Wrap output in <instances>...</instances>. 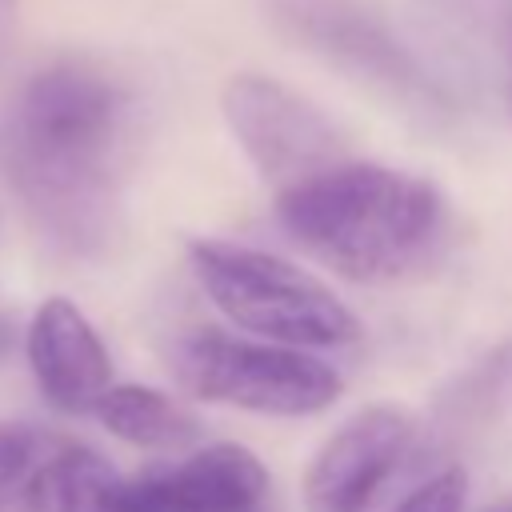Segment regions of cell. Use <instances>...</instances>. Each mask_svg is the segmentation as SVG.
Wrapping results in <instances>:
<instances>
[{
    "label": "cell",
    "mask_w": 512,
    "mask_h": 512,
    "mask_svg": "<svg viewBox=\"0 0 512 512\" xmlns=\"http://www.w3.org/2000/svg\"><path fill=\"white\" fill-rule=\"evenodd\" d=\"M168 368L184 392L264 416L324 412L340 396V372L308 348L256 344L216 328L184 332L168 348Z\"/></svg>",
    "instance_id": "4"
},
{
    "label": "cell",
    "mask_w": 512,
    "mask_h": 512,
    "mask_svg": "<svg viewBox=\"0 0 512 512\" xmlns=\"http://www.w3.org/2000/svg\"><path fill=\"white\" fill-rule=\"evenodd\" d=\"M504 100H508V116H512V4H508V20H504Z\"/></svg>",
    "instance_id": "15"
},
{
    "label": "cell",
    "mask_w": 512,
    "mask_h": 512,
    "mask_svg": "<svg viewBox=\"0 0 512 512\" xmlns=\"http://www.w3.org/2000/svg\"><path fill=\"white\" fill-rule=\"evenodd\" d=\"M136 116V92L80 56L44 64L12 92L0 116V172L52 244L100 252L112 240Z\"/></svg>",
    "instance_id": "1"
},
{
    "label": "cell",
    "mask_w": 512,
    "mask_h": 512,
    "mask_svg": "<svg viewBox=\"0 0 512 512\" xmlns=\"http://www.w3.org/2000/svg\"><path fill=\"white\" fill-rule=\"evenodd\" d=\"M220 112L252 168L276 192L348 156L344 132L308 96L272 76H232L220 92Z\"/></svg>",
    "instance_id": "6"
},
{
    "label": "cell",
    "mask_w": 512,
    "mask_h": 512,
    "mask_svg": "<svg viewBox=\"0 0 512 512\" xmlns=\"http://www.w3.org/2000/svg\"><path fill=\"white\" fill-rule=\"evenodd\" d=\"M484 512H512V496H508V500H500V504H492V508H484Z\"/></svg>",
    "instance_id": "16"
},
{
    "label": "cell",
    "mask_w": 512,
    "mask_h": 512,
    "mask_svg": "<svg viewBox=\"0 0 512 512\" xmlns=\"http://www.w3.org/2000/svg\"><path fill=\"white\" fill-rule=\"evenodd\" d=\"M28 364L44 400L60 412H92V404L112 384L104 340L64 296H48L36 308L28 324Z\"/></svg>",
    "instance_id": "9"
},
{
    "label": "cell",
    "mask_w": 512,
    "mask_h": 512,
    "mask_svg": "<svg viewBox=\"0 0 512 512\" xmlns=\"http://www.w3.org/2000/svg\"><path fill=\"white\" fill-rule=\"evenodd\" d=\"M260 12L284 40L336 64L340 72L360 76L412 108H444L436 76L368 0H260Z\"/></svg>",
    "instance_id": "5"
},
{
    "label": "cell",
    "mask_w": 512,
    "mask_h": 512,
    "mask_svg": "<svg viewBox=\"0 0 512 512\" xmlns=\"http://www.w3.org/2000/svg\"><path fill=\"white\" fill-rule=\"evenodd\" d=\"M120 472L84 444H64L32 464L4 512H120Z\"/></svg>",
    "instance_id": "10"
},
{
    "label": "cell",
    "mask_w": 512,
    "mask_h": 512,
    "mask_svg": "<svg viewBox=\"0 0 512 512\" xmlns=\"http://www.w3.org/2000/svg\"><path fill=\"white\" fill-rule=\"evenodd\" d=\"M416 440V416L404 404H364L312 456L304 500L312 512H364L396 476Z\"/></svg>",
    "instance_id": "7"
},
{
    "label": "cell",
    "mask_w": 512,
    "mask_h": 512,
    "mask_svg": "<svg viewBox=\"0 0 512 512\" xmlns=\"http://www.w3.org/2000/svg\"><path fill=\"white\" fill-rule=\"evenodd\" d=\"M12 32H16V0H0V68H4V60H8Z\"/></svg>",
    "instance_id": "14"
},
{
    "label": "cell",
    "mask_w": 512,
    "mask_h": 512,
    "mask_svg": "<svg viewBox=\"0 0 512 512\" xmlns=\"http://www.w3.org/2000/svg\"><path fill=\"white\" fill-rule=\"evenodd\" d=\"M36 448H40V436L32 428L0 424V512L8 508V500H12L16 484L24 480V472L32 468Z\"/></svg>",
    "instance_id": "13"
},
{
    "label": "cell",
    "mask_w": 512,
    "mask_h": 512,
    "mask_svg": "<svg viewBox=\"0 0 512 512\" xmlns=\"http://www.w3.org/2000/svg\"><path fill=\"white\" fill-rule=\"evenodd\" d=\"M464 500H468V472L460 464H448L416 492H408L396 504V512H464Z\"/></svg>",
    "instance_id": "12"
},
{
    "label": "cell",
    "mask_w": 512,
    "mask_h": 512,
    "mask_svg": "<svg viewBox=\"0 0 512 512\" xmlns=\"http://www.w3.org/2000/svg\"><path fill=\"white\" fill-rule=\"evenodd\" d=\"M192 272L204 296L244 332L288 348L356 344V312L308 268L236 240H192Z\"/></svg>",
    "instance_id": "3"
},
{
    "label": "cell",
    "mask_w": 512,
    "mask_h": 512,
    "mask_svg": "<svg viewBox=\"0 0 512 512\" xmlns=\"http://www.w3.org/2000/svg\"><path fill=\"white\" fill-rule=\"evenodd\" d=\"M268 504V468L244 444H208L120 480V512H252Z\"/></svg>",
    "instance_id": "8"
},
{
    "label": "cell",
    "mask_w": 512,
    "mask_h": 512,
    "mask_svg": "<svg viewBox=\"0 0 512 512\" xmlns=\"http://www.w3.org/2000/svg\"><path fill=\"white\" fill-rule=\"evenodd\" d=\"M92 416L124 444L176 452L200 440V420L180 408L172 396L144 388V384H108V392L92 404Z\"/></svg>",
    "instance_id": "11"
},
{
    "label": "cell",
    "mask_w": 512,
    "mask_h": 512,
    "mask_svg": "<svg viewBox=\"0 0 512 512\" xmlns=\"http://www.w3.org/2000/svg\"><path fill=\"white\" fill-rule=\"evenodd\" d=\"M252 512H268V504H264V508H252Z\"/></svg>",
    "instance_id": "17"
},
{
    "label": "cell",
    "mask_w": 512,
    "mask_h": 512,
    "mask_svg": "<svg viewBox=\"0 0 512 512\" xmlns=\"http://www.w3.org/2000/svg\"><path fill=\"white\" fill-rule=\"evenodd\" d=\"M280 228L348 280H392L440 236L444 200L424 176L336 160L276 192Z\"/></svg>",
    "instance_id": "2"
}]
</instances>
